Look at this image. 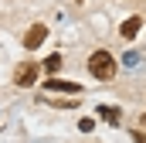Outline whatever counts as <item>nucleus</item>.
<instances>
[{
	"label": "nucleus",
	"mask_w": 146,
	"mask_h": 143,
	"mask_svg": "<svg viewBox=\"0 0 146 143\" xmlns=\"http://www.w3.org/2000/svg\"><path fill=\"white\" fill-rule=\"evenodd\" d=\"M88 72H92V78H99V82H109L115 78V58H112L109 51H92L88 55Z\"/></svg>",
	"instance_id": "f257e3e1"
},
{
	"label": "nucleus",
	"mask_w": 146,
	"mask_h": 143,
	"mask_svg": "<svg viewBox=\"0 0 146 143\" xmlns=\"http://www.w3.org/2000/svg\"><path fill=\"white\" fill-rule=\"evenodd\" d=\"M37 75H41V65L37 61H21L17 72H14V85H21V89H27V85H34Z\"/></svg>",
	"instance_id": "f03ea898"
},
{
	"label": "nucleus",
	"mask_w": 146,
	"mask_h": 143,
	"mask_svg": "<svg viewBox=\"0 0 146 143\" xmlns=\"http://www.w3.org/2000/svg\"><path fill=\"white\" fill-rule=\"evenodd\" d=\"M44 37H48V27H44V24H34V27L24 34V48H27V51H34V48H41V41H44Z\"/></svg>",
	"instance_id": "7ed1b4c3"
},
{
	"label": "nucleus",
	"mask_w": 146,
	"mask_h": 143,
	"mask_svg": "<svg viewBox=\"0 0 146 143\" xmlns=\"http://www.w3.org/2000/svg\"><path fill=\"white\" fill-rule=\"evenodd\" d=\"M139 27H143V21H139V17H129V21H122L119 37H122V41H133V37L139 34Z\"/></svg>",
	"instance_id": "20e7f679"
},
{
	"label": "nucleus",
	"mask_w": 146,
	"mask_h": 143,
	"mask_svg": "<svg viewBox=\"0 0 146 143\" xmlns=\"http://www.w3.org/2000/svg\"><path fill=\"white\" fill-rule=\"evenodd\" d=\"M44 89H51V92H82V85H78V82H54V78H51Z\"/></svg>",
	"instance_id": "39448f33"
},
{
	"label": "nucleus",
	"mask_w": 146,
	"mask_h": 143,
	"mask_svg": "<svg viewBox=\"0 0 146 143\" xmlns=\"http://www.w3.org/2000/svg\"><path fill=\"white\" fill-rule=\"evenodd\" d=\"M99 116H102L106 123H112V126H119V119H122V112L115 106H99Z\"/></svg>",
	"instance_id": "423d86ee"
},
{
	"label": "nucleus",
	"mask_w": 146,
	"mask_h": 143,
	"mask_svg": "<svg viewBox=\"0 0 146 143\" xmlns=\"http://www.w3.org/2000/svg\"><path fill=\"white\" fill-rule=\"evenodd\" d=\"M44 72H58L61 68V55H51V58H44V65H41Z\"/></svg>",
	"instance_id": "0eeeda50"
},
{
	"label": "nucleus",
	"mask_w": 146,
	"mask_h": 143,
	"mask_svg": "<svg viewBox=\"0 0 146 143\" xmlns=\"http://www.w3.org/2000/svg\"><path fill=\"white\" fill-rule=\"evenodd\" d=\"M133 140H136V143H146V133H139V130H136V133H133Z\"/></svg>",
	"instance_id": "6e6552de"
},
{
	"label": "nucleus",
	"mask_w": 146,
	"mask_h": 143,
	"mask_svg": "<svg viewBox=\"0 0 146 143\" xmlns=\"http://www.w3.org/2000/svg\"><path fill=\"white\" fill-rule=\"evenodd\" d=\"M143 130H146V116H143Z\"/></svg>",
	"instance_id": "1a4fd4ad"
}]
</instances>
